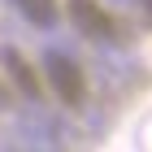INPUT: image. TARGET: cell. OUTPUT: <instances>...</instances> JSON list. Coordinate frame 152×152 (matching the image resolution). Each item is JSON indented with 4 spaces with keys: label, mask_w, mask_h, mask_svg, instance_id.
Masks as SVG:
<instances>
[{
    "label": "cell",
    "mask_w": 152,
    "mask_h": 152,
    "mask_svg": "<svg viewBox=\"0 0 152 152\" xmlns=\"http://www.w3.org/2000/svg\"><path fill=\"white\" fill-rule=\"evenodd\" d=\"M0 61H4L9 78L18 83V91H26V100H35L39 96V78H35V70L22 61V52H18V48H0Z\"/></svg>",
    "instance_id": "3"
},
{
    "label": "cell",
    "mask_w": 152,
    "mask_h": 152,
    "mask_svg": "<svg viewBox=\"0 0 152 152\" xmlns=\"http://www.w3.org/2000/svg\"><path fill=\"white\" fill-rule=\"evenodd\" d=\"M4 100H9V96H4V87H0V104H4Z\"/></svg>",
    "instance_id": "6"
},
{
    "label": "cell",
    "mask_w": 152,
    "mask_h": 152,
    "mask_svg": "<svg viewBox=\"0 0 152 152\" xmlns=\"http://www.w3.org/2000/svg\"><path fill=\"white\" fill-rule=\"evenodd\" d=\"M44 70H48V83H52V91L61 96V104H83V96H87V83H83V70L74 65L70 57H61V52H48V57H44Z\"/></svg>",
    "instance_id": "1"
},
{
    "label": "cell",
    "mask_w": 152,
    "mask_h": 152,
    "mask_svg": "<svg viewBox=\"0 0 152 152\" xmlns=\"http://www.w3.org/2000/svg\"><path fill=\"white\" fill-rule=\"evenodd\" d=\"M9 4L35 26H52L57 22V0H9Z\"/></svg>",
    "instance_id": "4"
},
{
    "label": "cell",
    "mask_w": 152,
    "mask_h": 152,
    "mask_svg": "<svg viewBox=\"0 0 152 152\" xmlns=\"http://www.w3.org/2000/svg\"><path fill=\"white\" fill-rule=\"evenodd\" d=\"M139 4H143V9H148V18H152V0H139Z\"/></svg>",
    "instance_id": "5"
},
{
    "label": "cell",
    "mask_w": 152,
    "mask_h": 152,
    "mask_svg": "<svg viewBox=\"0 0 152 152\" xmlns=\"http://www.w3.org/2000/svg\"><path fill=\"white\" fill-rule=\"evenodd\" d=\"M70 18L87 39H113V18L96 0H70Z\"/></svg>",
    "instance_id": "2"
}]
</instances>
